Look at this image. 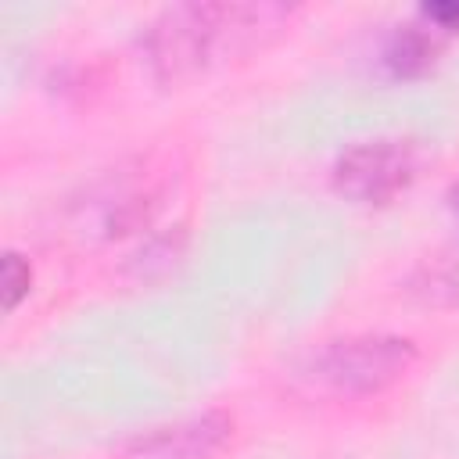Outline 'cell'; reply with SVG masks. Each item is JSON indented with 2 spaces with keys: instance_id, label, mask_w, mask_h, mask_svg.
Instances as JSON below:
<instances>
[{
  "instance_id": "5",
  "label": "cell",
  "mask_w": 459,
  "mask_h": 459,
  "mask_svg": "<svg viewBox=\"0 0 459 459\" xmlns=\"http://www.w3.org/2000/svg\"><path fill=\"white\" fill-rule=\"evenodd\" d=\"M434 54H437V39L420 29V25H398L384 50H380V61H384V72L391 79H420L430 72L434 65Z\"/></svg>"
},
{
  "instance_id": "3",
  "label": "cell",
  "mask_w": 459,
  "mask_h": 459,
  "mask_svg": "<svg viewBox=\"0 0 459 459\" xmlns=\"http://www.w3.org/2000/svg\"><path fill=\"white\" fill-rule=\"evenodd\" d=\"M420 176V151L412 140H366L333 161L337 194L355 204H387Z\"/></svg>"
},
{
  "instance_id": "1",
  "label": "cell",
  "mask_w": 459,
  "mask_h": 459,
  "mask_svg": "<svg viewBox=\"0 0 459 459\" xmlns=\"http://www.w3.org/2000/svg\"><path fill=\"white\" fill-rule=\"evenodd\" d=\"M283 18L280 4H179L147 29L143 54L161 82H179L258 47Z\"/></svg>"
},
{
  "instance_id": "7",
  "label": "cell",
  "mask_w": 459,
  "mask_h": 459,
  "mask_svg": "<svg viewBox=\"0 0 459 459\" xmlns=\"http://www.w3.org/2000/svg\"><path fill=\"white\" fill-rule=\"evenodd\" d=\"M423 18L434 22L437 29H445V32H455L459 29V4H427Z\"/></svg>"
},
{
  "instance_id": "8",
  "label": "cell",
  "mask_w": 459,
  "mask_h": 459,
  "mask_svg": "<svg viewBox=\"0 0 459 459\" xmlns=\"http://www.w3.org/2000/svg\"><path fill=\"white\" fill-rule=\"evenodd\" d=\"M448 204H452V212H455V219H459V183L452 186V194H448Z\"/></svg>"
},
{
  "instance_id": "2",
  "label": "cell",
  "mask_w": 459,
  "mask_h": 459,
  "mask_svg": "<svg viewBox=\"0 0 459 459\" xmlns=\"http://www.w3.org/2000/svg\"><path fill=\"white\" fill-rule=\"evenodd\" d=\"M416 362V344L394 333H351L326 341L305 362V377L341 398H369L387 391Z\"/></svg>"
},
{
  "instance_id": "6",
  "label": "cell",
  "mask_w": 459,
  "mask_h": 459,
  "mask_svg": "<svg viewBox=\"0 0 459 459\" xmlns=\"http://www.w3.org/2000/svg\"><path fill=\"white\" fill-rule=\"evenodd\" d=\"M29 283H32V269L22 255L7 251L4 255V308H18V301L29 294Z\"/></svg>"
},
{
  "instance_id": "4",
  "label": "cell",
  "mask_w": 459,
  "mask_h": 459,
  "mask_svg": "<svg viewBox=\"0 0 459 459\" xmlns=\"http://www.w3.org/2000/svg\"><path fill=\"white\" fill-rule=\"evenodd\" d=\"M230 434L233 420L226 412H204L140 434L126 448V459H212L230 441Z\"/></svg>"
}]
</instances>
